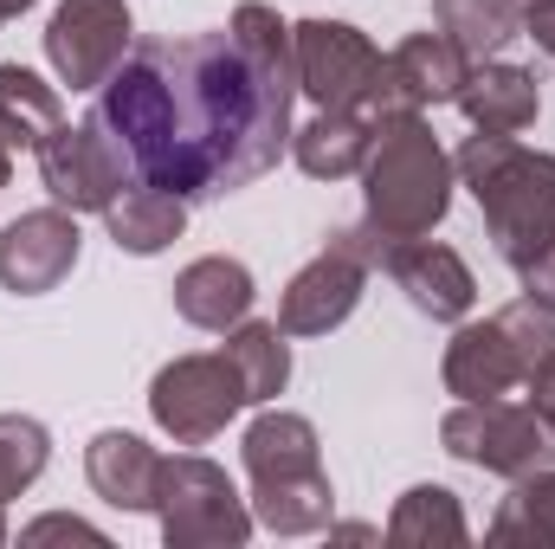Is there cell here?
<instances>
[{"label": "cell", "instance_id": "obj_32", "mask_svg": "<svg viewBox=\"0 0 555 549\" xmlns=\"http://www.w3.org/2000/svg\"><path fill=\"white\" fill-rule=\"evenodd\" d=\"M7 175H13V142L0 137V188H7Z\"/></svg>", "mask_w": 555, "mask_h": 549}, {"label": "cell", "instance_id": "obj_24", "mask_svg": "<svg viewBox=\"0 0 555 549\" xmlns=\"http://www.w3.org/2000/svg\"><path fill=\"white\" fill-rule=\"evenodd\" d=\"M59 124H65L59 85H46L26 65H0V137L13 142V149H39Z\"/></svg>", "mask_w": 555, "mask_h": 549}, {"label": "cell", "instance_id": "obj_17", "mask_svg": "<svg viewBox=\"0 0 555 549\" xmlns=\"http://www.w3.org/2000/svg\"><path fill=\"white\" fill-rule=\"evenodd\" d=\"M155 472H162V452L142 439V433H124V426H104L91 446H85V478L104 505L117 511H155Z\"/></svg>", "mask_w": 555, "mask_h": 549}, {"label": "cell", "instance_id": "obj_8", "mask_svg": "<svg viewBox=\"0 0 555 549\" xmlns=\"http://www.w3.org/2000/svg\"><path fill=\"white\" fill-rule=\"evenodd\" d=\"M246 401V382L240 369L227 362V349H194V356H175L155 369L149 382V413L155 426L175 439V446H207L227 433V420H240Z\"/></svg>", "mask_w": 555, "mask_h": 549}, {"label": "cell", "instance_id": "obj_31", "mask_svg": "<svg viewBox=\"0 0 555 549\" xmlns=\"http://www.w3.org/2000/svg\"><path fill=\"white\" fill-rule=\"evenodd\" d=\"M330 537H343V544H369L375 531H369V524H330Z\"/></svg>", "mask_w": 555, "mask_h": 549}, {"label": "cell", "instance_id": "obj_21", "mask_svg": "<svg viewBox=\"0 0 555 549\" xmlns=\"http://www.w3.org/2000/svg\"><path fill=\"white\" fill-rule=\"evenodd\" d=\"M382 537L395 549H465L472 524H465V511H459V498L446 485H414V491H401Z\"/></svg>", "mask_w": 555, "mask_h": 549}, {"label": "cell", "instance_id": "obj_11", "mask_svg": "<svg viewBox=\"0 0 555 549\" xmlns=\"http://www.w3.org/2000/svg\"><path fill=\"white\" fill-rule=\"evenodd\" d=\"M130 46H137V20L124 0H59L46 20V59L72 91H104L111 72L130 59Z\"/></svg>", "mask_w": 555, "mask_h": 549}, {"label": "cell", "instance_id": "obj_10", "mask_svg": "<svg viewBox=\"0 0 555 549\" xmlns=\"http://www.w3.org/2000/svg\"><path fill=\"white\" fill-rule=\"evenodd\" d=\"M33 155H39L46 194H52L59 207H72V214H104V207L137 181L130 149L111 137V124H104L98 111H91L85 124H59Z\"/></svg>", "mask_w": 555, "mask_h": 549}, {"label": "cell", "instance_id": "obj_23", "mask_svg": "<svg viewBox=\"0 0 555 549\" xmlns=\"http://www.w3.org/2000/svg\"><path fill=\"white\" fill-rule=\"evenodd\" d=\"M220 349H227V362L240 369L253 408H272L278 395H284V382H291V343H284L278 323H253V317H240V323L227 330Z\"/></svg>", "mask_w": 555, "mask_h": 549}, {"label": "cell", "instance_id": "obj_5", "mask_svg": "<svg viewBox=\"0 0 555 549\" xmlns=\"http://www.w3.org/2000/svg\"><path fill=\"white\" fill-rule=\"evenodd\" d=\"M291 65H297V91L317 111H356L375 130L420 111L401 91L388 52H375L369 33L349 20H297L291 26Z\"/></svg>", "mask_w": 555, "mask_h": 549}, {"label": "cell", "instance_id": "obj_33", "mask_svg": "<svg viewBox=\"0 0 555 549\" xmlns=\"http://www.w3.org/2000/svg\"><path fill=\"white\" fill-rule=\"evenodd\" d=\"M26 7H33V0H0V26H7L13 13H26Z\"/></svg>", "mask_w": 555, "mask_h": 549}, {"label": "cell", "instance_id": "obj_6", "mask_svg": "<svg viewBox=\"0 0 555 549\" xmlns=\"http://www.w3.org/2000/svg\"><path fill=\"white\" fill-rule=\"evenodd\" d=\"M555 349V310L543 297H517L485 323H459V336L446 343L439 382L459 401H511L524 395V382L537 375V362Z\"/></svg>", "mask_w": 555, "mask_h": 549}, {"label": "cell", "instance_id": "obj_2", "mask_svg": "<svg viewBox=\"0 0 555 549\" xmlns=\"http://www.w3.org/2000/svg\"><path fill=\"white\" fill-rule=\"evenodd\" d=\"M452 168L472 188L498 259L517 278L530 272L543 253H555V155L550 149H524L517 137L478 130V137L459 142Z\"/></svg>", "mask_w": 555, "mask_h": 549}, {"label": "cell", "instance_id": "obj_13", "mask_svg": "<svg viewBox=\"0 0 555 549\" xmlns=\"http://www.w3.org/2000/svg\"><path fill=\"white\" fill-rule=\"evenodd\" d=\"M78 253H85V233H78V214L72 207H33L20 220H7L0 233V291L13 297H46L59 291L65 278L78 272Z\"/></svg>", "mask_w": 555, "mask_h": 549}, {"label": "cell", "instance_id": "obj_20", "mask_svg": "<svg viewBox=\"0 0 555 549\" xmlns=\"http://www.w3.org/2000/svg\"><path fill=\"white\" fill-rule=\"evenodd\" d=\"M388 65H395L401 91L414 98L420 111L459 104V91H465V78H472V59H465L446 33H408V39L388 52Z\"/></svg>", "mask_w": 555, "mask_h": 549}, {"label": "cell", "instance_id": "obj_26", "mask_svg": "<svg viewBox=\"0 0 555 549\" xmlns=\"http://www.w3.org/2000/svg\"><path fill=\"white\" fill-rule=\"evenodd\" d=\"M52 459V433L33 420V413H0V505H13L20 491L39 485Z\"/></svg>", "mask_w": 555, "mask_h": 549}, {"label": "cell", "instance_id": "obj_4", "mask_svg": "<svg viewBox=\"0 0 555 549\" xmlns=\"http://www.w3.org/2000/svg\"><path fill=\"white\" fill-rule=\"evenodd\" d=\"M452 155L433 137L426 111L395 117L375 130V149L362 162V220L388 240H420L452 207Z\"/></svg>", "mask_w": 555, "mask_h": 549}, {"label": "cell", "instance_id": "obj_14", "mask_svg": "<svg viewBox=\"0 0 555 549\" xmlns=\"http://www.w3.org/2000/svg\"><path fill=\"white\" fill-rule=\"evenodd\" d=\"M382 272L395 278V291H408V304H414L420 317H433V323H465L472 304H478L472 266H465L452 246L426 240V233H420V240H388Z\"/></svg>", "mask_w": 555, "mask_h": 549}, {"label": "cell", "instance_id": "obj_7", "mask_svg": "<svg viewBox=\"0 0 555 549\" xmlns=\"http://www.w3.org/2000/svg\"><path fill=\"white\" fill-rule=\"evenodd\" d=\"M155 524L168 549H240L253 537V505L214 459L175 452L155 472Z\"/></svg>", "mask_w": 555, "mask_h": 549}, {"label": "cell", "instance_id": "obj_1", "mask_svg": "<svg viewBox=\"0 0 555 549\" xmlns=\"http://www.w3.org/2000/svg\"><path fill=\"white\" fill-rule=\"evenodd\" d=\"M291 20H278L266 0H246L214 33L130 46L98 91V117L130 149L137 181L194 207L272 175L291 149Z\"/></svg>", "mask_w": 555, "mask_h": 549}, {"label": "cell", "instance_id": "obj_28", "mask_svg": "<svg viewBox=\"0 0 555 549\" xmlns=\"http://www.w3.org/2000/svg\"><path fill=\"white\" fill-rule=\"evenodd\" d=\"M20 537H26V544H46V537H85V544H104V531H91L85 518H39V524H26Z\"/></svg>", "mask_w": 555, "mask_h": 549}, {"label": "cell", "instance_id": "obj_18", "mask_svg": "<svg viewBox=\"0 0 555 549\" xmlns=\"http://www.w3.org/2000/svg\"><path fill=\"white\" fill-rule=\"evenodd\" d=\"M104 227L117 240V253H137V259H155L168 253L181 233H188V201L155 188V181H130L111 207H104Z\"/></svg>", "mask_w": 555, "mask_h": 549}, {"label": "cell", "instance_id": "obj_34", "mask_svg": "<svg viewBox=\"0 0 555 549\" xmlns=\"http://www.w3.org/2000/svg\"><path fill=\"white\" fill-rule=\"evenodd\" d=\"M0 537H7V505H0Z\"/></svg>", "mask_w": 555, "mask_h": 549}, {"label": "cell", "instance_id": "obj_22", "mask_svg": "<svg viewBox=\"0 0 555 549\" xmlns=\"http://www.w3.org/2000/svg\"><path fill=\"white\" fill-rule=\"evenodd\" d=\"M433 26H439L472 65H485V59H498V52L524 33V7H517V0H433Z\"/></svg>", "mask_w": 555, "mask_h": 549}, {"label": "cell", "instance_id": "obj_27", "mask_svg": "<svg viewBox=\"0 0 555 549\" xmlns=\"http://www.w3.org/2000/svg\"><path fill=\"white\" fill-rule=\"evenodd\" d=\"M524 401L543 413V420H550V433H555V349L543 356V362H537V375L524 382Z\"/></svg>", "mask_w": 555, "mask_h": 549}, {"label": "cell", "instance_id": "obj_16", "mask_svg": "<svg viewBox=\"0 0 555 549\" xmlns=\"http://www.w3.org/2000/svg\"><path fill=\"white\" fill-rule=\"evenodd\" d=\"M253 297L259 284L246 272V259H227V253H207L175 272V317L194 330H233L253 310Z\"/></svg>", "mask_w": 555, "mask_h": 549}, {"label": "cell", "instance_id": "obj_15", "mask_svg": "<svg viewBox=\"0 0 555 549\" xmlns=\"http://www.w3.org/2000/svg\"><path fill=\"white\" fill-rule=\"evenodd\" d=\"M459 111L472 130H498V137H517L543 117V85L530 65H511V59H485L472 65L465 91H459Z\"/></svg>", "mask_w": 555, "mask_h": 549}, {"label": "cell", "instance_id": "obj_3", "mask_svg": "<svg viewBox=\"0 0 555 549\" xmlns=\"http://www.w3.org/2000/svg\"><path fill=\"white\" fill-rule=\"evenodd\" d=\"M246 478H253V524H266L272 537H317L336 524V485L323 472V446L317 426L291 408H266L246 439H240Z\"/></svg>", "mask_w": 555, "mask_h": 549}, {"label": "cell", "instance_id": "obj_29", "mask_svg": "<svg viewBox=\"0 0 555 549\" xmlns=\"http://www.w3.org/2000/svg\"><path fill=\"white\" fill-rule=\"evenodd\" d=\"M524 33L555 59V0H530V7H524Z\"/></svg>", "mask_w": 555, "mask_h": 549}, {"label": "cell", "instance_id": "obj_19", "mask_svg": "<svg viewBox=\"0 0 555 549\" xmlns=\"http://www.w3.org/2000/svg\"><path fill=\"white\" fill-rule=\"evenodd\" d=\"M375 149V124H362L356 111H317L304 130H291V155L310 181H343V175H362Z\"/></svg>", "mask_w": 555, "mask_h": 549}, {"label": "cell", "instance_id": "obj_12", "mask_svg": "<svg viewBox=\"0 0 555 549\" xmlns=\"http://www.w3.org/2000/svg\"><path fill=\"white\" fill-rule=\"evenodd\" d=\"M369 272H375V266H369L343 233H330L323 253L284 284V297H278V330H284V336H330V330H343V323L356 317L362 291H369Z\"/></svg>", "mask_w": 555, "mask_h": 549}, {"label": "cell", "instance_id": "obj_9", "mask_svg": "<svg viewBox=\"0 0 555 549\" xmlns=\"http://www.w3.org/2000/svg\"><path fill=\"white\" fill-rule=\"evenodd\" d=\"M439 439L459 465H478V472H498V478H524V472L555 465L550 420L517 395L511 401H459L439 420Z\"/></svg>", "mask_w": 555, "mask_h": 549}, {"label": "cell", "instance_id": "obj_30", "mask_svg": "<svg viewBox=\"0 0 555 549\" xmlns=\"http://www.w3.org/2000/svg\"><path fill=\"white\" fill-rule=\"evenodd\" d=\"M524 291H530V297H543V304L555 310V253H543V259L524 272Z\"/></svg>", "mask_w": 555, "mask_h": 549}, {"label": "cell", "instance_id": "obj_25", "mask_svg": "<svg viewBox=\"0 0 555 549\" xmlns=\"http://www.w3.org/2000/svg\"><path fill=\"white\" fill-rule=\"evenodd\" d=\"M491 544L555 549V465L517 478V491H511V498L498 505V518H491Z\"/></svg>", "mask_w": 555, "mask_h": 549}]
</instances>
